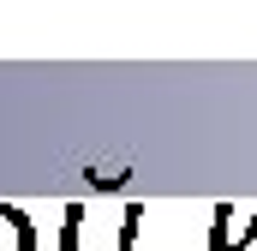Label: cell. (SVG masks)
<instances>
[{
  "instance_id": "obj_1",
  "label": "cell",
  "mask_w": 257,
  "mask_h": 251,
  "mask_svg": "<svg viewBox=\"0 0 257 251\" xmlns=\"http://www.w3.org/2000/svg\"><path fill=\"white\" fill-rule=\"evenodd\" d=\"M60 221H66V227H60V251H132L144 209H138V203H126V209L108 221V215H96L90 203H66Z\"/></svg>"
},
{
  "instance_id": "obj_2",
  "label": "cell",
  "mask_w": 257,
  "mask_h": 251,
  "mask_svg": "<svg viewBox=\"0 0 257 251\" xmlns=\"http://www.w3.org/2000/svg\"><path fill=\"white\" fill-rule=\"evenodd\" d=\"M0 251H36V227L18 203H0Z\"/></svg>"
},
{
  "instance_id": "obj_3",
  "label": "cell",
  "mask_w": 257,
  "mask_h": 251,
  "mask_svg": "<svg viewBox=\"0 0 257 251\" xmlns=\"http://www.w3.org/2000/svg\"><path fill=\"white\" fill-rule=\"evenodd\" d=\"M84 180H90L96 191H120V186H126V168H96V162H90V168H84Z\"/></svg>"
}]
</instances>
